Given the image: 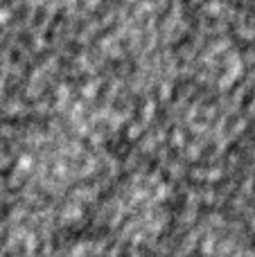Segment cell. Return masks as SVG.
<instances>
[{
    "mask_svg": "<svg viewBox=\"0 0 255 257\" xmlns=\"http://www.w3.org/2000/svg\"><path fill=\"white\" fill-rule=\"evenodd\" d=\"M170 192L152 174L134 176L117 190L108 208L111 228L131 244L154 241L167 223Z\"/></svg>",
    "mask_w": 255,
    "mask_h": 257,
    "instance_id": "obj_1",
    "label": "cell"
}]
</instances>
